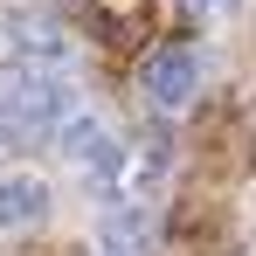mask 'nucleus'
<instances>
[{
    "label": "nucleus",
    "instance_id": "obj_1",
    "mask_svg": "<svg viewBox=\"0 0 256 256\" xmlns=\"http://www.w3.org/2000/svg\"><path fill=\"white\" fill-rule=\"evenodd\" d=\"M0 118H7V125H21V132L70 118V84H62V70H42L35 56L0 62Z\"/></svg>",
    "mask_w": 256,
    "mask_h": 256
},
{
    "label": "nucleus",
    "instance_id": "obj_2",
    "mask_svg": "<svg viewBox=\"0 0 256 256\" xmlns=\"http://www.w3.org/2000/svg\"><path fill=\"white\" fill-rule=\"evenodd\" d=\"M62 160L76 173H97V180H111V173L125 166V152H118V138L104 118H90V111H70L62 118Z\"/></svg>",
    "mask_w": 256,
    "mask_h": 256
},
{
    "label": "nucleus",
    "instance_id": "obj_3",
    "mask_svg": "<svg viewBox=\"0 0 256 256\" xmlns=\"http://www.w3.org/2000/svg\"><path fill=\"white\" fill-rule=\"evenodd\" d=\"M194 90H201L194 48H152V56H146V97H152L160 111H187Z\"/></svg>",
    "mask_w": 256,
    "mask_h": 256
},
{
    "label": "nucleus",
    "instance_id": "obj_4",
    "mask_svg": "<svg viewBox=\"0 0 256 256\" xmlns=\"http://www.w3.org/2000/svg\"><path fill=\"white\" fill-rule=\"evenodd\" d=\"M48 214V187L35 173H7L0 180V228H35Z\"/></svg>",
    "mask_w": 256,
    "mask_h": 256
},
{
    "label": "nucleus",
    "instance_id": "obj_5",
    "mask_svg": "<svg viewBox=\"0 0 256 256\" xmlns=\"http://www.w3.org/2000/svg\"><path fill=\"white\" fill-rule=\"evenodd\" d=\"M97 7H111V14H146V0H97Z\"/></svg>",
    "mask_w": 256,
    "mask_h": 256
},
{
    "label": "nucleus",
    "instance_id": "obj_6",
    "mask_svg": "<svg viewBox=\"0 0 256 256\" xmlns=\"http://www.w3.org/2000/svg\"><path fill=\"white\" fill-rule=\"evenodd\" d=\"M194 7H228V0H194Z\"/></svg>",
    "mask_w": 256,
    "mask_h": 256
}]
</instances>
